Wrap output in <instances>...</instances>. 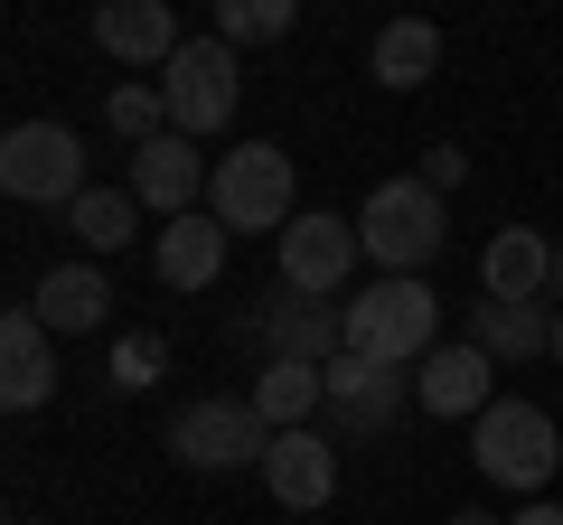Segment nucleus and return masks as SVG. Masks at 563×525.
Wrapping results in <instances>:
<instances>
[{
  "mask_svg": "<svg viewBox=\"0 0 563 525\" xmlns=\"http://www.w3.org/2000/svg\"><path fill=\"white\" fill-rule=\"evenodd\" d=\"M451 525H498V516H479V506H461V516H451Z\"/></svg>",
  "mask_w": 563,
  "mask_h": 525,
  "instance_id": "c85d7f7f",
  "label": "nucleus"
},
{
  "mask_svg": "<svg viewBox=\"0 0 563 525\" xmlns=\"http://www.w3.org/2000/svg\"><path fill=\"white\" fill-rule=\"evenodd\" d=\"M207 216H217L225 235H282V225L301 216V206H291V150L282 142L225 150L217 179H207Z\"/></svg>",
  "mask_w": 563,
  "mask_h": 525,
  "instance_id": "f03ea898",
  "label": "nucleus"
},
{
  "mask_svg": "<svg viewBox=\"0 0 563 525\" xmlns=\"http://www.w3.org/2000/svg\"><path fill=\"white\" fill-rule=\"evenodd\" d=\"M161 376V338H122L113 347V384H151Z\"/></svg>",
  "mask_w": 563,
  "mask_h": 525,
  "instance_id": "393cba45",
  "label": "nucleus"
},
{
  "mask_svg": "<svg viewBox=\"0 0 563 525\" xmlns=\"http://www.w3.org/2000/svg\"><path fill=\"white\" fill-rule=\"evenodd\" d=\"M29 310L47 320V338H85V328H103V310H113V282H103L95 262H57Z\"/></svg>",
  "mask_w": 563,
  "mask_h": 525,
  "instance_id": "dca6fc26",
  "label": "nucleus"
},
{
  "mask_svg": "<svg viewBox=\"0 0 563 525\" xmlns=\"http://www.w3.org/2000/svg\"><path fill=\"white\" fill-rule=\"evenodd\" d=\"M470 460H479L488 488H526V498H536L563 469V432H554L544 404H517V394H507V404H488L479 423H470Z\"/></svg>",
  "mask_w": 563,
  "mask_h": 525,
  "instance_id": "7ed1b4c3",
  "label": "nucleus"
},
{
  "mask_svg": "<svg viewBox=\"0 0 563 525\" xmlns=\"http://www.w3.org/2000/svg\"><path fill=\"white\" fill-rule=\"evenodd\" d=\"M273 357H301V366H329L347 347V310L339 301H273Z\"/></svg>",
  "mask_w": 563,
  "mask_h": 525,
  "instance_id": "6ab92c4d",
  "label": "nucleus"
},
{
  "mask_svg": "<svg viewBox=\"0 0 563 525\" xmlns=\"http://www.w3.org/2000/svg\"><path fill=\"white\" fill-rule=\"evenodd\" d=\"M235 94H244V66H235V47H225V38H188L179 57L161 66L169 132H188V142L225 132V122H235Z\"/></svg>",
  "mask_w": 563,
  "mask_h": 525,
  "instance_id": "423d86ee",
  "label": "nucleus"
},
{
  "mask_svg": "<svg viewBox=\"0 0 563 525\" xmlns=\"http://www.w3.org/2000/svg\"><path fill=\"white\" fill-rule=\"evenodd\" d=\"M0 188L20 206H76L85 198V142L66 122H10L0 132Z\"/></svg>",
  "mask_w": 563,
  "mask_h": 525,
  "instance_id": "0eeeda50",
  "label": "nucleus"
},
{
  "mask_svg": "<svg viewBox=\"0 0 563 525\" xmlns=\"http://www.w3.org/2000/svg\"><path fill=\"white\" fill-rule=\"evenodd\" d=\"M470 347H488V357H554V310L544 301H479L470 310Z\"/></svg>",
  "mask_w": 563,
  "mask_h": 525,
  "instance_id": "a211bd4d",
  "label": "nucleus"
},
{
  "mask_svg": "<svg viewBox=\"0 0 563 525\" xmlns=\"http://www.w3.org/2000/svg\"><path fill=\"white\" fill-rule=\"evenodd\" d=\"M47 394H57L47 320H38V310H10V320H0V404H10V413H38Z\"/></svg>",
  "mask_w": 563,
  "mask_h": 525,
  "instance_id": "ddd939ff",
  "label": "nucleus"
},
{
  "mask_svg": "<svg viewBox=\"0 0 563 525\" xmlns=\"http://www.w3.org/2000/svg\"><path fill=\"white\" fill-rule=\"evenodd\" d=\"M432 347H442V301H432L422 272H376V282L347 301V357L404 366V376H413Z\"/></svg>",
  "mask_w": 563,
  "mask_h": 525,
  "instance_id": "f257e3e1",
  "label": "nucleus"
},
{
  "mask_svg": "<svg viewBox=\"0 0 563 525\" xmlns=\"http://www.w3.org/2000/svg\"><path fill=\"white\" fill-rule=\"evenodd\" d=\"M225 244H235V235H225L217 216H198V206L169 216V225H161V282H169V291H207V282L225 272Z\"/></svg>",
  "mask_w": 563,
  "mask_h": 525,
  "instance_id": "f3484780",
  "label": "nucleus"
},
{
  "mask_svg": "<svg viewBox=\"0 0 563 525\" xmlns=\"http://www.w3.org/2000/svg\"><path fill=\"white\" fill-rule=\"evenodd\" d=\"M544 310H563V244H554V272H544Z\"/></svg>",
  "mask_w": 563,
  "mask_h": 525,
  "instance_id": "cd10ccee",
  "label": "nucleus"
},
{
  "mask_svg": "<svg viewBox=\"0 0 563 525\" xmlns=\"http://www.w3.org/2000/svg\"><path fill=\"white\" fill-rule=\"evenodd\" d=\"M554 366H563V310H554Z\"/></svg>",
  "mask_w": 563,
  "mask_h": 525,
  "instance_id": "c756f323",
  "label": "nucleus"
},
{
  "mask_svg": "<svg viewBox=\"0 0 563 525\" xmlns=\"http://www.w3.org/2000/svg\"><path fill=\"white\" fill-rule=\"evenodd\" d=\"M357 216H320V206H301V216L282 225V291L291 301H329V291H347V272H357Z\"/></svg>",
  "mask_w": 563,
  "mask_h": 525,
  "instance_id": "6e6552de",
  "label": "nucleus"
},
{
  "mask_svg": "<svg viewBox=\"0 0 563 525\" xmlns=\"http://www.w3.org/2000/svg\"><path fill=\"white\" fill-rule=\"evenodd\" d=\"M103 113H113V132H122L132 150L169 132V103H161V85H113V103H103Z\"/></svg>",
  "mask_w": 563,
  "mask_h": 525,
  "instance_id": "b1692460",
  "label": "nucleus"
},
{
  "mask_svg": "<svg viewBox=\"0 0 563 525\" xmlns=\"http://www.w3.org/2000/svg\"><path fill=\"white\" fill-rule=\"evenodd\" d=\"M207 179H217V169H207V150L188 142V132H161V142L132 150V198L151 206V216H188Z\"/></svg>",
  "mask_w": 563,
  "mask_h": 525,
  "instance_id": "9b49d317",
  "label": "nucleus"
},
{
  "mask_svg": "<svg viewBox=\"0 0 563 525\" xmlns=\"http://www.w3.org/2000/svg\"><path fill=\"white\" fill-rule=\"evenodd\" d=\"M357 244H366V262L376 272H422V262L442 254V198L422 179H385V188H366V206H357Z\"/></svg>",
  "mask_w": 563,
  "mask_h": 525,
  "instance_id": "20e7f679",
  "label": "nucleus"
},
{
  "mask_svg": "<svg viewBox=\"0 0 563 525\" xmlns=\"http://www.w3.org/2000/svg\"><path fill=\"white\" fill-rule=\"evenodd\" d=\"M95 38H103V57H122V66H169L188 47L179 20H169V0H103Z\"/></svg>",
  "mask_w": 563,
  "mask_h": 525,
  "instance_id": "4468645a",
  "label": "nucleus"
},
{
  "mask_svg": "<svg viewBox=\"0 0 563 525\" xmlns=\"http://www.w3.org/2000/svg\"><path fill=\"white\" fill-rule=\"evenodd\" d=\"M169 450H179L188 469H263V450H273V423L254 413V394H198V404L169 413Z\"/></svg>",
  "mask_w": 563,
  "mask_h": 525,
  "instance_id": "39448f33",
  "label": "nucleus"
},
{
  "mask_svg": "<svg viewBox=\"0 0 563 525\" xmlns=\"http://www.w3.org/2000/svg\"><path fill=\"white\" fill-rule=\"evenodd\" d=\"M291 0H217V38L225 47H254V38H291Z\"/></svg>",
  "mask_w": 563,
  "mask_h": 525,
  "instance_id": "5701e85b",
  "label": "nucleus"
},
{
  "mask_svg": "<svg viewBox=\"0 0 563 525\" xmlns=\"http://www.w3.org/2000/svg\"><path fill=\"white\" fill-rule=\"evenodd\" d=\"M544 272H554V244H544L536 225H498L488 254H479L488 301H544Z\"/></svg>",
  "mask_w": 563,
  "mask_h": 525,
  "instance_id": "2eb2a0df",
  "label": "nucleus"
},
{
  "mask_svg": "<svg viewBox=\"0 0 563 525\" xmlns=\"http://www.w3.org/2000/svg\"><path fill=\"white\" fill-rule=\"evenodd\" d=\"M320 404H329V384H320V366H301V357H273V366L254 376V413H263L273 432H301Z\"/></svg>",
  "mask_w": 563,
  "mask_h": 525,
  "instance_id": "412c9836",
  "label": "nucleus"
},
{
  "mask_svg": "<svg viewBox=\"0 0 563 525\" xmlns=\"http://www.w3.org/2000/svg\"><path fill=\"white\" fill-rule=\"evenodd\" d=\"M132 188H85L76 206H66V225H76L85 244H95V254H122V244H132Z\"/></svg>",
  "mask_w": 563,
  "mask_h": 525,
  "instance_id": "4be33fe9",
  "label": "nucleus"
},
{
  "mask_svg": "<svg viewBox=\"0 0 563 525\" xmlns=\"http://www.w3.org/2000/svg\"><path fill=\"white\" fill-rule=\"evenodd\" d=\"M461 179H470V160H461V150H422V188H432V198H451Z\"/></svg>",
  "mask_w": 563,
  "mask_h": 525,
  "instance_id": "a878e982",
  "label": "nucleus"
},
{
  "mask_svg": "<svg viewBox=\"0 0 563 525\" xmlns=\"http://www.w3.org/2000/svg\"><path fill=\"white\" fill-rule=\"evenodd\" d=\"M263 488H273V506H329L339 498V450H329V432H273V450H263Z\"/></svg>",
  "mask_w": 563,
  "mask_h": 525,
  "instance_id": "f8f14e48",
  "label": "nucleus"
},
{
  "mask_svg": "<svg viewBox=\"0 0 563 525\" xmlns=\"http://www.w3.org/2000/svg\"><path fill=\"white\" fill-rule=\"evenodd\" d=\"M507 525H563V498H536V506H517Z\"/></svg>",
  "mask_w": 563,
  "mask_h": 525,
  "instance_id": "bb28decb",
  "label": "nucleus"
},
{
  "mask_svg": "<svg viewBox=\"0 0 563 525\" xmlns=\"http://www.w3.org/2000/svg\"><path fill=\"white\" fill-rule=\"evenodd\" d=\"M432 66H442V29H432V20H385L376 29V57H366V76H376V85L413 94Z\"/></svg>",
  "mask_w": 563,
  "mask_h": 525,
  "instance_id": "aec40b11",
  "label": "nucleus"
},
{
  "mask_svg": "<svg viewBox=\"0 0 563 525\" xmlns=\"http://www.w3.org/2000/svg\"><path fill=\"white\" fill-rule=\"evenodd\" d=\"M413 404H422V413H461V423H479V413L498 404V357H488V347H470V338L432 347V357L413 366Z\"/></svg>",
  "mask_w": 563,
  "mask_h": 525,
  "instance_id": "1a4fd4ad",
  "label": "nucleus"
},
{
  "mask_svg": "<svg viewBox=\"0 0 563 525\" xmlns=\"http://www.w3.org/2000/svg\"><path fill=\"white\" fill-rule=\"evenodd\" d=\"M320 384H329V413H339L347 432H385L413 404V376H404V366H366V357H347V347L320 366Z\"/></svg>",
  "mask_w": 563,
  "mask_h": 525,
  "instance_id": "9d476101",
  "label": "nucleus"
}]
</instances>
